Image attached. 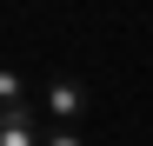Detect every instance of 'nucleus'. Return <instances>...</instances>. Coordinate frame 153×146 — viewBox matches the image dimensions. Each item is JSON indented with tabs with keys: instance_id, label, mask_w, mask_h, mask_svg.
Segmentation results:
<instances>
[{
	"instance_id": "3",
	"label": "nucleus",
	"mask_w": 153,
	"mask_h": 146,
	"mask_svg": "<svg viewBox=\"0 0 153 146\" xmlns=\"http://www.w3.org/2000/svg\"><path fill=\"white\" fill-rule=\"evenodd\" d=\"M13 106H40V86H27V73H20V66L0 73V113H13Z\"/></svg>"
},
{
	"instance_id": "1",
	"label": "nucleus",
	"mask_w": 153,
	"mask_h": 146,
	"mask_svg": "<svg viewBox=\"0 0 153 146\" xmlns=\"http://www.w3.org/2000/svg\"><path fill=\"white\" fill-rule=\"evenodd\" d=\"M93 106V93L73 80V73H53V80H40V113H47V126H80Z\"/></svg>"
},
{
	"instance_id": "2",
	"label": "nucleus",
	"mask_w": 153,
	"mask_h": 146,
	"mask_svg": "<svg viewBox=\"0 0 153 146\" xmlns=\"http://www.w3.org/2000/svg\"><path fill=\"white\" fill-rule=\"evenodd\" d=\"M40 106H13V113H0V146H47V126H40Z\"/></svg>"
},
{
	"instance_id": "4",
	"label": "nucleus",
	"mask_w": 153,
	"mask_h": 146,
	"mask_svg": "<svg viewBox=\"0 0 153 146\" xmlns=\"http://www.w3.org/2000/svg\"><path fill=\"white\" fill-rule=\"evenodd\" d=\"M47 146H93L80 126H47Z\"/></svg>"
}]
</instances>
